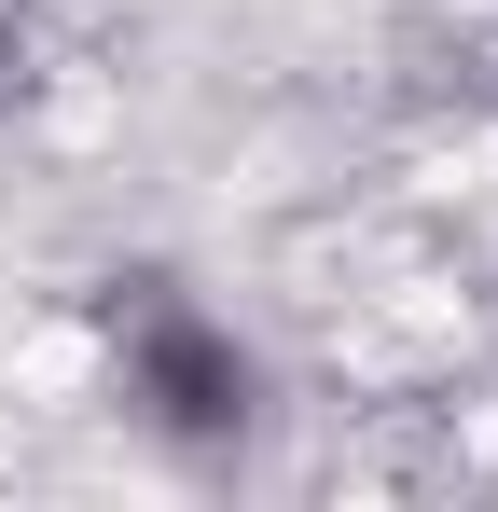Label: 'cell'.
<instances>
[{"mask_svg": "<svg viewBox=\"0 0 498 512\" xmlns=\"http://www.w3.org/2000/svg\"><path fill=\"white\" fill-rule=\"evenodd\" d=\"M125 402L166 429V443H236L249 402H263V374H249V346L222 319H194V305H153L139 333H125Z\"/></svg>", "mask_w": 498, "mask_h": 512, "instance_id": "cell-1", "label": "cell"}]
</instances>
